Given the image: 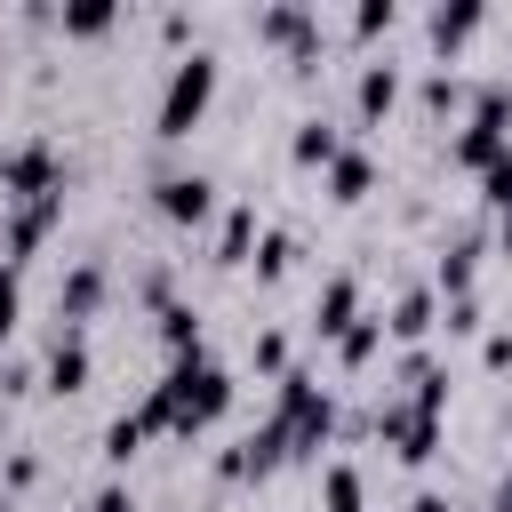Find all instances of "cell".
Returning a JSON list of instances; mask_svg holds the SVG:
<instances>
[{
	"mask_svg": "<svg viewBox=\"0 0 512 512\" xmlns=\"http://www.w3.org/2000/svg\"><path fill=\"white\" fill-rule=\"evenodd\" d=\"M224 408H232V368L208 360V352H192V360H168L160 384H144L136 424H144V432H168V440H192V432H208Z\"/></svg>",
	"mask_w": 512,
	"mask_h": 512,
	"instance_id": "6da1fadb",
	"label": "cell"
},
{
	"mask_svg": "<svg viewBox=\"0 0 512 512\" xmlns=\"http://www.w3.org/2000/svg\"><path fill=\"white\" fill-rule=\"evenodd\" d=\"M208 104H216V48H184V56L168 64V80H160L152 136H160V144H184V136L208 120Z\"/></svg>",
	"mask_w": 512,
	"mask_h": 512,
	"instance_id": "7a4b0ae2",
	"label": "cell"
},
{
	"mask_svg": "<svg viewBox=\"0 0 512 512\" xmlns=\"http://www.w3.org/2000/svg\"><path fill=\"white\" fill-rule=\"evenodd\" d=\"M64 184H72V160L56 136L32 128V136L0 144V200H64Z\"/></svg>",
	"mask_w": 512,
	"mask_h": 512,
	"instance_id": "3957f363",
	"label": "cell"
},
{
	"mask_svg": "<svg viewBox=\"0 0 512 512\" xmlns=\"http://www.w3.org/2000/svg\"><path fill=\"white\" fill-rule=\"evenodd\" d=\"M256 40H272V48L288 56V72H320V56H328V24H320L304 0H272V8H256Z\"/></svg>",
	"mask_w": 512,
	"mask_h": 512,
	"instance_id": "277c9868",
	"label": "cell"
},
{
	"mask_svg": "<svg viewBox=\"0 0 512 512\" xmlns=\"http://www.w3.org/2000/svg\"><path fill=\"white\" fill-rule=\"evenodd\" d=\"M368 432H376V440H384L400 464H432V456H440V440H448V416H432V408H408V400L392 392V400L368 416Z\"/></svg>",
	"mask_w": 512,
	"mask_h": 512,
	"instance_id": "5b68a950",
	"label": "cell"
},
{
	"mask_svg": "<svg viewBox=\"0 0 512 512\" xmlns=\"http://www.w3.org/2000/svg\"><path fill=\"white\" fill-rule=\"evenodd\" d=\"M152 216L200 232V224L216 216V176H208V168H160V176H152Z\"/></svg>",
	"mask_w": 512,
	"mask_h": 512,
	"instance_id": "8992f818",
	"label": "cell"
},
{
	"mask_svg": "<svg viewBox=\"0 0 512 512\" xmlns=\"http://www.w3.org/2000/svg\"><path fill=\"white\" fill-rule=\"evenodd\" d=\"M64 224V200H8V216H0V264H32L40 248H48V232Z\"/></svg>",
	"mask_w": 512,
	"mask_h": 512,
	"instance_id": "52a82bcc",
	"label": "cell"
},
{
	"mask_svg": "<svg viewBox=\"0 0 512 512\" xmlns=\"http://www.w3.org/2000/svg\"><path fill=\"white\" fill-rule=\"evenodd\" d=\"M104 296H112V264L104 256H72L64 280H56V328H88L104 312Z\"/></svg>",
	"mask_w": 512,
	"mask_h": 512,
	"instance_id": "ba28073f",
	"label": "cell"
},
{
	"mask_svg": "<svg viewBox=\"0 0 512 512\" xmlns=\"http://www.w3.org/2000/svg\"><path fill=\"white\" fill-rule=\"evenodd\" d=\"M480 256H488V232H480V224L448 232V240L432 248V296H440V304H448V296H472V280H480Z\"/></svg>",
	"mask_w": 512,
	"mask_h": 512,
	"instance_id": "9c48e42d",
	"label": "cell"
},
{
	"mask_svg": "<svg viewBox=\"0 0 512 512\" xmlns=\"http://www.w3.org/2000/svg\"><path fill=\"white\" fill-rule=\"evenodd\" d=\"M88 376H96L88 328H56V336H48V352H40V392L72 400V392H88Z\"/></svg>",
	"mask_w": 512,
	"mask_h": 512,
	"instance_id": "30bf717a",
	"label": "cell"
},
{
	"mask_svg": "<svg viewBox=\"0 0 512 512\" xmlns=\"http://www.w3.org/2000/svg\"><path fill=\"white\" fill-rule=\"evenodd\" d=\"M392 104H400V64H392V56H368V64L352 72V120L376 128Z\"/></svg>",
	"mask_w": 512,
	"mask_h": 512,
	"instance_id": "8fae6325",
	"label": "cell"
},
{
	"mask_svg": "<svg viewBox=\"0 0 512 512\" xmlns=\"http://www.w3.org/2000/svg\"><path fill=\"white\" fill-rule=\"evenodd\" d=\"M320 184H328V200H336V208H360V200L376 192V152L344 136V152H336V160L320 168Z\"/></svg>",
	"mask_w": 512,
	"mask_h": 512,
	"instance_id": "7c38bea8",
	"label": "cell"
},
{
	"mask_svg": "<svg viewBox=\"0 0 512 512\" xmlns=\"http://www.w3.org/2000/svg\"><path fill=\"white\" fill-rule=\"evenodd\" d=\"M352 320H360V272H328V280H320V296H312V336H320V344H336Z\"/></svg>",
	"mask_w": 512,
	"mask_h": 512,
	"instance_id": "4fadbf2b",
	"label": "cell"
},
{
	"mask_svg": "<svg viewBox=\"0 0 512 512\" xmlns=\"http://www.w3.org/2000/svg\"><path fill=\"white\" fill-rule=\"evenodd\" d=\"M432 328H440V296H432V280H416V288H400V296H392V312H384V336L416 352V344H424Z\"/></svg>",
	"mask_w": 512,
	"mask_h": 512,
	"instance_id": "5bb4252c",
	"label": "cell"
},
{
	"mask_svg": "<svg viewBox=\"0 0 512 512\" xmlns=\"http://www.w3.org/2000/svg\"><path fill=\"white\" fill-rule=\"evenodd\" d=\"M480 24H488V8H480V0H440V8L424 16V40H432L440 56H456V48H464Z\"/></svg>",
	"mask_w": 512,
	"mask_h": 512,
	"instance_id": "9a60e30c",
	"label": "cell"
},
{
	"mask_svg": "<svg viewBox=\"0 0 512 512\" xmlns=\"http://www.w3.org/2000/svg\"><path fill=\"white\" fill-rule=\"evenodd\" d=\"M336 152H344V128H336L328 112H304V120L288 128V160H296V168H328Z\"/></svg>",
	"mask_w": 512,
	"mask_h": 512,
	"instance_id": "2e32d148",
	"label": "cell"
},
{
	"mask_svg": "<svg viewBox=\"0 0 512 512\" xmlns=\"http://www.w3.org/2000/svg\"><path fill=\"white\" fill-rule=\"evenodd\" d=\"M152 336H160V352L168 360H192V352H208V328H200V304H168V312H152Z\"/></svg>",
	"mask_w": 512,
	"mask_h": 512,
	"instance_id": "e0dca14e",
	"label": "cell"
},
{
	"mask_svg": "<svg viewBox=\"0 0 512 512\" xmlns=\"http://www.w3.org/2000/svg\"><path fill=\"white\" fill-rule=\"evenodd\" d=\"M256 232H264L256 200H232V208L216 216V264H248V256H256Z\"/></svg>",
	"mask_w": 512,
	"mask_h": 512,
	"instance_id": "ac0fdd59",
	"label": "cell"
},
{
	"mask_svg": "<svg viewBox=\"0 0 512 512\" xmlns=\"http://www.w3.org/2000/svg\"><path fill=\"white\" fill-rule=\"evenodd\" d=\"M312 512H368V480H360V464L328 456V464H320V504H312Z\"/></svg>",
	"mask_w": 512,
	"mask_h": 512,
	"instance_id": "d6986e66",
	"label": "cell"
},
{
	"mask_svg": "<svg viewBox=\"0 0 512 512\" xmlns=\"http://www.w3.org/2000/svg\"><path fill=\"white\" fill-rule=\"evenodd\" d=\"M496 152H512V136H504V128H480V120H456V136H448V160H456V168H472V176H480V168H488Z\"/></svg>",
	"mask_w": 512,
	"mask_h": 512,
	"instance_id": "ffe728a7",
	"label": "cell"
},
{
	"mask_svg": "<svg viewBox=\"0 0 512 512\" xmlns=\"http://www.w3.org/2000/svg\"><path fill=\"white\" fill-rule=\"evenodd\" d=\"M296 256H304V248H296V232H288V224H264V232H256V256H248V264H256V280L272 288V280H288V272H296Z\"/></svg>",
	"mask_w": 512,
	"mask_h": 512,
	"instance_id": "44dd1931",
	"label": "cell"
},
{
	"mask_svg": "<svg viewBox=\"0 0 512 512\" xmlns=\"http://www.w3.org/2000/svg\"><path fill=\"white\" fill-rule=\"evenodd\" d=\"M384 344H392V336H384V312H360V320H352V328L336 336V368L352 376V368H368V360H376Z\"/></svg>",
	"mask_w": 512,
	"mask_h": 512,
	"instance_id": "7402d4cb",
	"label": "cell"
},
{
	"mask_svg": "<svg viewBox=\"0 0 512 512\" xmlns=\"http://www.w3.org/2000/svg\"><path fill=\"white\" fill-rule=\"evenodd\" d=\"M464 96H472V80H464V72H448V64H432V72L416 80V104H424L432 120H448V112H464Z\"/></svg>",
	"mask_w": 512,
	"mask_h": 512,
	"instance_id": "603a6c76",
	"label": "cell"
},
{
	"mask_svg": "<svg viewBox=\"0 0 512 512\" xmlns=\"http://www.w3.org/2000/svg\"><path fill=\"white\" fill-rule=\"evenodd\" d=\"M112 24H120L112 0H72V8H56V32H72V40H104Z\"/></svg>",
	"mask_w": 512,
	"mask_h": 512,
	"instance_id": "cb8c5ba5",
	"label": "cell"
},
{
	"mask_svg": "<svg viewBox=\"0 0 512 512\" xmlns=\"http://www.w3.org/2000/svg\"><path fill=\"white\" fill-rule=\"evenodd\" d=\"M144 440H152V432H144V424H136V408H120V416H112V424H104V464H128V456H136V448H144Z\"/></svg>",
	"mask_w": 512,
	"mask_h": 512,
	"instance_id": "d4e9b609",
	"label": "cell"
},
{
	"mask_svg": "<svg viewBox=\"0 0 512 512\" xmlns=\"http://www.w3.org/2000/svg\"><path fill=\"white\" fill-rule=\"evenodd\" d=\"M136 304H144V312H168V304H176V272H168V264H144V272H136Z\"/></svg>",
	"mask_w": 512,
	"mask_h": 512,
	"instance_id": "484cf974",
	"label": "cell"
},
{
	"mask_svg": "<svg viewBox=\"0 0 512 512\" xmlns=\"http://www.w3.org/2000/svg\"><path fill=\"white\" fill-rule=\"evenodd\" d=\"M440 328H448V336H488L480 296H448V304H440Z\"/></svg>",
	"mask_w": 512,
	"mask_h": 512,
	"instance_id": "4316f807",
	"label": "cell"
},
{
	"mask_svg": "<svg viewBox=\"0 0 512 512\" xmlns=\"http://www.w3.org/2000/svg\"><path fill=\"white\" fill-rule=\"evenodd\" d=\"M248 360H256V376H288V328H256Z\"/></svg>",
	"mask_w": 512,
	"mask_h": 512,
	"instance_id": "83f0119b",
	"label": "cell"
},
{
	"mask_svg": "<svg viewBox=\"0 0 512 512\" xmlns=\"http://www.w3.org/2000/svg\"><path fill=\"white\" fill-rule=\"evenodd\" d=\"M480 208H488V216L512 208V152H496V160L480 168Z\"/></svg>",
	"mask_w": 512,
	"mask_h": 512,
	"instance_id": "f1b7e54d",
	"label": "cell"
},
{
	"mask_svg": "<svg viewBox=\"0 0 512 512\" xmlns=\"http://www.w3.org/2000/svg\"><path fill=\"white\" fill-rule=\"evenodd\" d=\"M400 24V0H360L352 8V40H376V32H392Z\"/></svg>",
	"mask_w": 512,
	"mask_h": 512,
	"instance_id": "f546056e",
	"label": "cell"
},
{
	"mask_svg": "<svg viewBox=\"0 0 512 512\" xmlns=\"http://www.w3.org/2000/svg\"><path fill=\"white\" fill-rule=\"evenodd\" d=\"M32 480H40V448H8V456H0V488H8V496H24Z\"/></svg>",
	"mask_w": 512,
	"mask_h": 512,
	"instance_id": "4dcf8cb0",
	"label": "cell"
},
{
	"mask_svg": "<svg viewBox=\"0 0 512 512\" xmlns=\"http://www.w3.org/2000/svg\"><path fill=\"white\" fill-rule=\"evenodd\" d=\"M16 320H24V272H16V264H0V344L16 336Z\"/></svg>",
	"mask_w": 512,
	"mask_h": 512,
	"instance_id": "1f68e13d",
	"label": "cell"
},
{
	"mask_svg": "<svg viewBox=\"0 0 512 512\" xmlns=\"http://www.w3.org/2000/svg\"><path fill=\"white\" fill-rule=\"evenodd\" d=\"M160 40H168V48L184 56V48H200V24H192L184 8H168V16H160Z\"/></svg>",
	"mask_w": 512,
	"mask_h": 512,
	"instance_id": "d6a6232c",
	"label": "cell"
},
{
	"mask_svg": "<svg viewBox=\"0 0 512 512\" xmlns=\"http://www.w3.org/2000/svg\"><path fill=\"white\" fill-rule=\"evenodd\" d=\"M32 384H40V368H32V360H0V400H24Z\"/></svg>",
	"mask_w": 512,
	"mask_h": 512,
	"instance_id": "836d02e7",
	"label": "cell"
},
{
	"mask_svg": "<svg viewBox=\"0 0 512 512\" xmlns=\"http://www.w3.org/2000/svg\"><path fill=\"white\" fill-rule=\"evenodd\" d=\"M480 368H496V376L512 368V328H488V336H480Z\"/></svg>",
	"mask_w": 512,
	"mask_h": 512,
	"instance_id": "e575fe53",
	"label": "cell"
},
{
	"mask_svg": "<svg viewBox=\"0 0 512 512\" xmlns=\"http://www.w3.org/2000/svg\"><path fill=\"white\" fill-rule=\"evenodd\" d=\"M88 512H136V496H128V480H104V488L88 496Z\"/></svg>",
	"mask_w": 512,
	"mask_h": 512,
	"instance_id": "d590c367",
	"label": "cell"
},
{
	"mask_svg": "<svg viewBox=\"0 0 512 512\" xmlns=\"http://www.w3.org/2000/svg\"><path fill=\"white\" fill-rule=\"evenodd\" d=\"M408 512H456V504H448L440 488H416V496H408Z\"/></svg>",
	"mask_w": 512,
	"mask_h": 512,
	"instance_id": "8d00e7d4",
	"label": "cell"
},
{
	"mask_svg": "<svg viewBox=\"0 0 512 512\" xmlns=\"http://www.w3.org/2000/svg\"><path fill=\"white\" fill-rule=\"evenodd\" d=\"M496 248L512 256V208H496Z\"/></svg>",
	"mask_w": 512,
	"mask_h": 512,
	"instance_id": "74e56055",
	"label": "cell"
},
{
	"mask_svg": "<svg viewBox=\"0 0 512 512\" xmlns=\"http://www.w3.org/2000/svg\"><path fill=\"white\" fill-rule=\"evenodd\" d=\"M496 512H512V472H504V480H496Z\"/></svg>",
	"mask_w": 512,
	"mask_h": 512,
	"instance_id": "f35d334b",
	"label": "cell"
},
{
	"mask_svg": "<svg viewBox=\"0 0 512 512\" xmlns=\"http://www.w3.org/2000/svg\"><path fill=\"white\" fill-rule=\"evenodd\" d=\"M0 512H16V496H8V488H0Z\"/></svg>",
	"mask_w": 512,
	"mask_h": 512,
	"instance_id": "ab89813d",
	"label": "cell"
},
{
	"mask_svg": "<svg viewBox=\"0 0 512 512\" xmlns=\"http://www.w3.org/2000/svg\"><path fill=\"white\" fill-rule=\"evenodd\" d=\"M504 88H512V72H504Z\"/></svg>",
	"mask_w": 512,
	"mask_h": 512,
	"instance_id": "60d3db41",
	"label": "cell"
}]
</instances>
